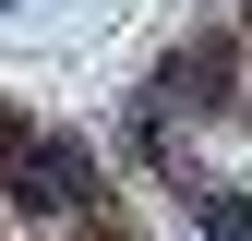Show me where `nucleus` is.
<instances>
[{"mask_svg": "<svg viewBox=\"0 0 252 241\" xmlns=\"http://www.w3.org/2000/svg\"><path fill=\"white\" fill-rule=\"evenodd\" d=\"M0 193L36 217H72V205H96V157L72 133H36L24 109H0Z\"/></svg>", "mask_w": 252, "mask_h": 241, "instance_id": "obj_1", "label": "nucleus"}, {"mask_svg": "<svg viewBox=\"0 0 252 241\" xmlns=\"http://www.w3.org/2000/svg\"><path fill=\"white\" fill-rule=\"evenodd\" d=\"M228 37H192V48H168L156 60V109H228Z\"/></svg>", "mask_w": 252, "mask_h": 241, "instance_id": "obj_2", "label": "nucleus"}, {"mask_svg": "<svg viewBox=\"0 0 252 241\" xmlns=\"http://www.w3.org/2000/svg\"><path fill=\"white\" fill-rule=\"evenodd\" d=\"M204 241H252V205L240 193H204Z\"/></svg>", "mask_w": 252, "mask_h": 241, "instance_id": "obj_3", "label": "nucleus"}]
</instances>
